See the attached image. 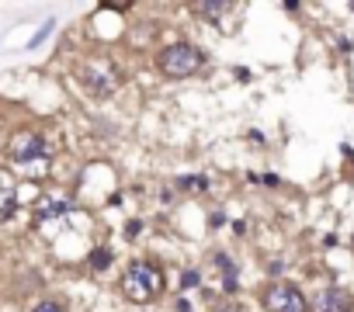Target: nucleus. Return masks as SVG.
I'll return each instance as SVG.
<instances>
[{
	"mask_svg": "<svg viewBox=\"0 0 354 312\" xmlns=\"http://www.w3.org/2000/svg\"><path fill=\"white\" fill-rule=\"evenodd\" d=\"M281 271H285V264H281V260H274V264H271V267H268V274H271V277H278V274H281Z\"/></svg>",
	"mask_w": 354,
	"mask_h": 312,
	"instance_id": "nucleus-19",
	"label": "nucleus"
},
{
	"mask_svg": "<svg viewBox=\"0 0 354 312\" xmlns=\"http://www.w3.org/2000/svg\"><path fill=\"white\" fill-rule=\"evenodd\" d=\"M84 264H87V271H91L94 277H101V274H108V271H111V264H115V253H111L104 243H97V246H91V250H87Z\"/></svg>",
	"mask_w": 354,
	"mask_h": 312,
	"instance_id": "nucleus-8",
	"label": "nucleus"
},
{
	"mask_svg": "<svg viewBox=\"0 0 354 312\" xmlns=\"http://www.w3.org/2000/svg\"><path fill=\"white\" fill-rule=\"evenodd\" d=\"M56 25H59L56 18H46V21H42V28H39V32H35V35L28 39V46H25V49H28V52L42 49V46H46V42H49V39L56 35Z\"/></svg>",
	"mask_w": 354,
	"mask_h": 312,
	"instance_id": "nucleus-11",
	"label": "nucleus"
},
{
	"mask_svg": "<svg viewBox=\"0 0 354 312\" xmlns=\"http://www.w3.org/2000/svg\"><path fill=\"white\" fill-rule=\"evenodd\" d=\"M257 184H264V188H281V177H278V174H257Z\"/></svg>",
	"mask_w": 354,
	"mask_h": 312,
	"instance_id": "nucleus-16",
	"label": "nucleus"
},
{
	"mask_svg": "<svg viewBox=\"0 0 354 312\" xmlns=\"http://www.w3.org/2000/svg\"><path fill=\"white\" fill-rule=\"evenodd\" d=\"M223 226H230L226 208H212V212H209V229H223Z\"/></svg>",
	"mask_w": 354,
	"mask_h": 312,
	"instance_id": "nucleus-14",
	"label": "nucleus"
},
{
	"mask_svg": "<svg viewBox=\"0 0 354 312\" xmlns=\"http://www.w3.org/2000/svg\"><path fill=\"white\" fill-rule=\"evenodd\" d=\"M247 135H250V142H257V146H261V142H264V132H257V128H250V132H247Z\"/></svg>",
	"mask_w": 354,
	"mask_h": 312,
	"instance_id": "nucleus-21",
	"label": "nucleus"
},
{
	"mask_svg": "<svg viewBox=\"0 0 354 312\" xmlns=\"http://www.w3.org/2000/svg\"><path fill=\"white\" fill-rule=\"evenodd\" d=\"M32 312H66V302H63L59 295H42V298L32 305Z\"/></svg>",
	"mask_w": 354,
	"mask_h": 312,
	"instance_id": "nucleus-13",
	"label": "nucleus"
},
{
	"mask_svg": "<svg viewBox=\"0 0 354 312\" xmlns=\"http://www.w3.org/2000/svg\"><path fill=\"white\" fill-rule=\"evenodd\" d=\"M216 312H240V309H236L233 302H219V305H216Z\"/></svg>",
	"mask_w": 354,
	"mask_h": 312,
	"instance_id": "nucleus-20",
	"label": "nucleus"
},
{
	"mask_svg": "<svg viewBox=\"0 0 354 312\" xmlns=\"http://www.w3.org/2000/svg\"><path fill=\"white\" fill-rule=\"evenodd\" d=\"M205 284V271L202 267H185L181 271V291H192V288H202Z\"/></svg>",
	"mask_w": 354,
	"mask_h": 312,
	"instance_id": "nucleus-12",
	"label": "nucleus"
},
{
	"mask_svg": "<svg viewBox=\"0 0 354 312\" xmlns=\"http://www.w3.org/2000/svg\"><path fill=\"white\" fill-rule=\"evenodd\" d=\"M142 229H146V222H142V219H129V222H125V240H136Z\"/></svg>",
	"mask_w": 354,
	"mask_h": 312,
	"instance_id": "nucleus-15",
	"label": "nucleus"
},
{
	"mask_svg": "<svg viewBox=\"0 0 354 312\" xmlns=\"http://www.w3.org/2000/svg\"><path fill=\"white\" fill-rule=\"evenodd\" d=\"M309 309L313 312H354V298L340 284H330V288L316 291V298L309 302Z\"/></svg>",
	"mask_w": 354,
	"mask_h": 312,
	"instance_id": "nucleus-6",
	"label": "nucleus"
},
{
	"mask_svg": "<svg viewBox=\"0 0 354 312\" xmlns=\"http://www.w3.org/2000/svg\"><path fill=\"white\" fill-rule=\"evenodd\" d=\"M261 305L268 312H309V298L292 281H271L261 295Z\"/></svg>",
	"mask_w": 354,
	"mask_h": 312,
	"instance_id": "nucleus-5",
	"label": "nucleus"
},
{
	"mask_svg": "<svg viewBox=\"0 0 354 312\" xmlns=\"http://www.w3.org/2000/svg\"><path fill=\"white\" fill-rule=\"evenodd\" d=\"M212 264H216V271H219V295H223V298L236 295V291H240V267L233 264V257H230L226 250H216V253H212Z\"/></svg>",
	"mask_w": 354,
	"mask_h": 312,
	"instance_id": "nucleus-7",
	"label": "nucleus"
},
{
	"mask_svg": "<svg viewBox=\"0 0 354 312\" xmlns=\"http://www.w3.org/2000/svg\"><path fill=\"white\" fill-rule=\"evenodd\" d=\"M192 11L202 14V18H209V25H219V18L226 11H233V4H223V0H202V4H195Z\"/></svg>",
	"mask_w": 354,
	"mask_h": 312,
	"instance_id": "nucleus-10",
	"label": "nucleus"
},
{
	"mask_svg": "<svg viewBox=\"0 0 354 312\" xmlns=\"http://www.w3.org/2000/svg\"><path fill=\"white\" fill-rule=\"evenodd\" d=\"M233 233H236V236H247V222L236 219V222H233Z\"/></svg>",
	"mask_w": 354,
	"mask_h": 312,
	"instance_id": "nucleus-18",
	"label": "nucleus"
},
{
	"mask_svg": "<svg viewBox=\"0 0 354 312\" xmlns=\"http://www.w3.org/2000/svg\"><path fill=\"white\" fill-rule=\"evenodd\" d=\"M205 66V49L195 42H167L156 49V70L163 80H188Z\"/></svg>",
	"mask_w": 354,
	"mask_h": 312,
	"instance_id": "nucleus-3",
	"label": "nucleus"
},
{
	"mask_svg": "<svg viewBox=\"0 0 354 312\" xmlns=\"http://www.w3.org/2000/svg\"><path fill=\"white\" fill-rule=\"evenodd\" d=\"M163 291H167V274H163V267H160L156 260H146V257L129 260V267H125V274H122V295H125L129 302L149 305V302H156Z\"/></svg>",
	"mask_w": 354,
	"mask_h": 312,
	"instance_id": "nucleus-1",
	"label": "nucleus"
},
{
	"mask_svg": "<svg viewBox=\"0 0 354 312\" xmlns=\"http://www.w3.org/2000/svg\"><path fill=\"white\" fill-rule=\"evenodd\" d=\"M174 312H195V302H188V298H177Z\"/></svg>",
	"mask_w": 354,
	"mask_h": 312,
	"instance_id": "nucleus-17",
	"label": "nucleus"
},
{
	"mask_svg": "<svg viewBox=\"0 0 354 312\" xmlns=\"http://www.w3.org/2000/svg\"><path fill=\"white\" fill-rule=\"evenodd\" d=\"M53 142L46 132L39 128H18L11 139H8V160L15 167H32V164H49L53 160Z\"/></svg>",
	"mask_w": 354,
	"mask_h": 312,
	"instance_id": "nucleus-4",
	"label": "nucleus"
},
{
	"mask_svg": "<svg viewBox=\"0 0 354 312\" xmlns=\"http://www.w3.org/2000/svg\"><path fill=\"white\" fill-rule=\"evenodd\" d=\"M77 84H80V90L87 94V97H94V101H108V97H115L118 94V87H122V70L115 66V59L111 56H84L80 63H77Z\"/></svg>",
	"mask_w": 354,
	"mask_h": 312,
	"instance_id": "nucleus-2",
	"label": "nucleus"
},
{
	"mask_svg": "<svg viewBox=\"0 0 354 312\" xmlns=\"http://www.w3.org/2000/svg\"><path fill=\"white\" fill-rule=\"evenodd\" d=\"M174 188L181 195H205L212 188V181L205 174H181V177H174Z\"/></svg>",
	"mask_w": 354,
	"mask_h": 312,
	"instance_id": "nucleus-9",
	"label": "nucleus"
}]
</instances>
